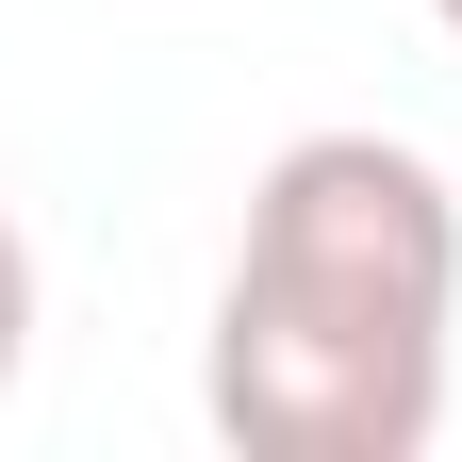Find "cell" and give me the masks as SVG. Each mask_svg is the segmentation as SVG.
<instances>
[{"instance_id":"obj_1","label":"cell","mask_w":462,"mask_h":462,"mask_svg":"<svg viewBox=\"0 0 462 462\" xmlns=\"http://www.w3.org/2000/svg\"><path fill=\"white\" fill-rule=\"evenodd\" d=\"M215 298L446 346V314H462V199H446V165L396 149V133H298L248 182V231H231Z\"/></svg>"},{"instance_id":"obj_2","label":"cell","mask_w":462,"mask_h":462,"mask_svg":"<svg viewBox=\"0 0 462 462\" xmlns=\"http://www.w3.org/2000/svg\"><path fill=\"white\" fill-rule=\"evenodd\" d=\"M33 364V248H17V215H0V380Z\"/></svg>"},{"instance_id":"obj_3","label":"cell","mask_w":462,"mask_h":462,"mask_svg":"<svg viewBox=\"0 0 462 462\" xmlns=\"http://www.w3.org/2000/svg\"><path fill=\"white\" fill-rule=\"evenodd\" d=\"M430 17H446V33H462V0H430Z\"/></svg>"}]
</instances>
